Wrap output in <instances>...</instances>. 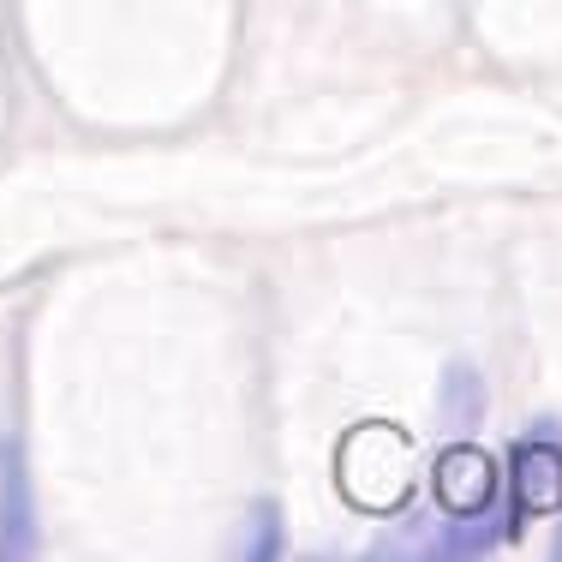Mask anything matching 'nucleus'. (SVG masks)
I'll return each instance as SVG.
<instances>
[{
	"label": "nucleus",
	"mask_w": 562,
	"mask_h": 562,
	"mask_svg": "<svg viewBox=\"0 0 562 562\" xmlns=\"http://www.w3.org/2000/svg\"><path fill=\"white\" fill-rule=\"evenodd\" d=\"M508 491L520 515H557L562 508V443L557 437H527L508 454Z\"/></svg>",
	"instance_id": "obj_1"
},
{
	"label": "nucleus",
	"mask_w": 562,
	"mask_h": 562,
	"mask_svg": "<svg viewBox=\"0 0 562 562\" xmlns=\"http://www.w3.org/2000/svg\"><path fill=\"white\" fill-rule=\"evenodd\" d=\"M36 551V508H31V473L24 449L0 443V557H31Z\"/></svg>",
	"instance_id": "obj_2"
},
{
	"label": "nucleus",
	"mask_w": 562,
	"mask_h": 562,
	"mask_svg": "<svg viewBox=\"0 0 562 562\" xmlns=\"http://www.w3.org/2000/svg\"><path fill=\"white\" fill-rule=\"evenodd\" d=\"M437 491H443V503L454 515H473V508H491L503 497L497 473H491V461L479 449H449L437 461Z\"/></svg>",
	"instance_id": "obj_3"
}]
</instances>
